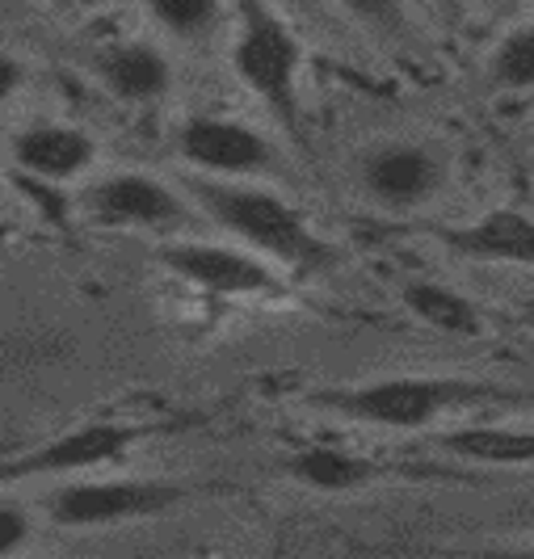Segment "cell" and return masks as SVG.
<instances>
[{
  "instance_id": "52a82bcc",
  "label": "cell",
  "mask_w": 534,
  "mask_h": 559,
  "mask_svg": "<svg viewBox=\"0 0 534 559\" xmlns=\"http://www.w3.org/2000/svg\"><path fill=\"white\" fill-rule=\"evenodd\" d=\"M156 257L169 274L219 299H253V295H274L282 286L270 261L253 249H232L211 240H169Z\"/></svg>"
},
{
  "instance_id": "4fadbf2b",
  "label": "cell",
  "mask_w": 534,
  "mask_h": 559,
  "mask_svg": "<svg viewBox=\"0 0 534 559\" xmlns=\"http://www.w3.org/2000/svg\"><path fill=\"white\" fill-rule=\"evenodd\" d=\"M286 476L295 484H304L311 492H363L375 479L383 476V463L354 454L345 447H304L295 454H286Z\"/></svg>"
},
{
  "instance_id": "44dd1931",
  "label": "cell",
  "mask_w": 534,
  "mask_h": 559,
  "mask_svg": "<svg viewBox=\"0 0 534 559\" xmlns=\"http://www.w3.org/2000/svg\"><path fill=\"white\" fill-rule=\"evenodd\" d=\"M522 316H526V324H531V329H534V295H531V299H526V304H522Z\"/></svg>"
},
{
  "instance_id": "6da1fadb",
  "label": "cell",
  "mask_w": 534,
  "mask_h": 559,
  "mask_svg": "<svg viewBox=\"0 0 534 559\" xmlns=\"http://www.w3.org/2000/svg\"><path fill=\"white\" fill-rule=\"evenodd\" d=\"M190 198L211 224L224 227L232 240H240L245 249H253L265 261H278L299 274L333 270V261H337V249L308 224V215L265 186L194 177Z\"/></svg>"
},
{
  "instance_id": "8992f818",
  "label": "cell",
  "mask_w": 534,
  "mask_h": 559,
  "mask_svg": "<svg viewBox=\"0 0 534 559\" xmlns=\"http://www.w3.org/2000/svg\"><path fill=\"white\" fill-rule=\"evenodd\" d=\"M177 156L190 168L224 181H253L278 168V152L257 127L224 114H194L177 131Z\"/></svg>"
},
{
  "instance_id": "2e32d148",
  "label": "cell",
  "mask_w": 534,
  "mask_h": 559,
  "mask_svg": "<svg viewBox=\"0 0 534 559\" xmlns=\"http://www.w3.org/2000/svg\"><path fill=\"white\" fill-rule=\"evenodd\" d=\"M488 81L506 93H531L534 88V22L509 29L488 56Z\"/></svg>"
},
{
  "instance_id": "ba28073f",
  "label": "cell",
  "mask_w": 534,
  "mask_h": 559,
  "mask_svg": "<svg viewBox=\"0 0 534 559\" xmlns=\"http://www.w3.org/2000/svg\"><path fill=\"white\" fill-rule=\"evenodd\" d=\"M143 438L140 425L127 420H88L68 433H59L38 450H29L22 459H13L9 467H0V479H34V476H81L122 463L135 442Z\"/></svg>"
},
{
  "instance_id": "7402d4cb",
  "label": "cell",
  "mask_w": 534,
  "mask_h": 559,
  "mask_svg": "<svg viewBox=\"0 0 534 559\" xmlns=\"http://www.w3.org/2000/svg\"><path fill=\"white\" fill-rule=\"evenodd\" d=\"M43 4H72V0H43Z\"/></svg>"
},
{
  "instance_id": "9c48e42d",
  "label": "cell",
  "mask_w": 534,
  "mask_h": 559,
  "mask_svg": "<svg viewBox=\"0 0 534 559\" xmlns=\"http://www.w3.org/2000/svg\"><path fill=\"white\" fill-rule=\"evenodd\" d=\"M85 211L106 227H147L169 231L186 219L181 194L152 173H110L97 186H88Z\"/></svg>"
},
{
  "instance_id": "7a4b0ae2",
  "label": "cell",
  "mask_w": 534,
  "mask_h": 559,
  "mask_svg": "<svg viewBox=\"0 0 534 559\" xmlns=\"http://www.w3.org/2000/svg\"><path fill=\"white\" fill-rule=\"evenodd\" d=\"M506 388L459 379V374H392V379H370L354 388H333L316 392L311 400L329 413L358 425H379V429H425L447 413L506 400Z\"/></svg>"
},
{
  "instance_id": "e0dca14e",
  "label": "cell",
  "mask_w": 534,
  "mask_h": 559,
  "mask_svg": "<svg viewBox=\"0 0 534 559\" xmlns=\"http://www.w3.org/2000/svg\"><path fill=\"white\" fill-rule=\"evenodd\" d=\"M152 22L169 29L173 38H202L219 26L224 4L219 0H143Z\"/></svg>"
},
{
  "instance_id": "ffe728a7",
  "label": "cell",
  "mask_w": 534,
  "mask_h": 559,
  "mask_svg": "<svg viewBox=\"0 0 534 559\" xmlns=\"http://www.w3.org/2000/svg\"><path fill=\"white\" fill-rule=\"evenodd\" d=\"M22 84H26V63L17 56H9V51H0V106H4Z\"/></svg>"
},
{
  "instance_id": "ac0fdd59",
  "label": "cell",
  "mask_w": 534,
  "mask_h": 559,
  "mask_svg": "<svg viewBox=\"0 0 534 559\" xmlns=\"http://www.w3.org/2000/svg\"><path fill=\"white\" fill-rule=\"evenodd\" d=\"M337 4L370 29H395L404 22V0H337Z\"/></svg>"
},
{
  "instance_id": "277c9868",
  "label": "cell",
  "mask_w": 534,
  "mask_h": 559,
  "mask_svg": "<svg viewBox=\"0 0 534 559\" xmlns=\"http://www.w3.org/2000/svg\"><path fill=\"white\" fill-rule=\"evenodd\" d=\"M194 497L190 484L177 479H140V476H110V479H68L51 497V518L68 531L85 526H118L135 518H156Z\"/></svg>"
},
{
  "instance_id": "7c38bea8",
  "label": "cell",
  "mask_w": 534,
  "mask_h": 559,
  "mask_svg": "<svg viewBox=\"0 0 534 559\" xmlns=\"http://www.w3.org/2000/svg\"><path fill=\"white\" fill-rule=\"evenodd\" d=\"M97 76L110 88L118 102L127 106H152L173 88V63L156 43H114L97 51Z\"/></svg>"
},
{
  "instance_id": "30bf717a",
  "label": "cell",
  "mask_w": 534,
  "mask_h": 559,
  "mask_svg": "<svg viewBox=\"0 0 534 559\" xmlns=\"http://www.w3.org/2000/svg\"><path fill=\"white\" fill-rule=\"evenodd\" d=\"M97 160V140L72 122H38L13 140V165L38 181H76Z\"/></svg>"
},
{
  "instance_id": "5b68a950",
  "label": "cell",
  "mask_w": 534,
  "mask_h": 559,
  "mask_svg": "<svg viewBox=\"0 0 534 559\" xmlns=\"http://www.w3.org/2000/svg\"><path fill=\"white\" fill-rule=\"evenodd\" d=\"M447 186V156L422 140H383L358 156V190L383 211H422Z\"/></svg>"
},
{
  "instance_id": "3957f363",
  "label": "cell",
  "mask_w": 534,
  "mask_h": 559,
  "mask_svg": "<svg viewBox=\"0 0 534 559\" xmlns=\"http://www.w3.org/2000/svg\"><path fill=\"white\" fill-rule=\"evenodd\" d=\"M232 72L253 93L265 110L290 131L299 127V72H304V43L278 13L249 4L245 26L232 43Z\"/></svg>"
},
{
  "instance_id": "5bb4252c",
  "label": "cell",
  "mask_w": 534,
  "mask_h": 559,
  "mask_svg": "<svg viewBox=\"0 0 534 559\" xmlns=\"http://www.w3.org/2000/svg\"><path fill=\"white\" fill-rule=\"evenodd\" d=\"M400 299H404V308L413 311L422 324H429L434 333L463 336V341H472V336L484 333V316H479V308L467 299V295H459L454 286H447V282L413 278L404 290H400Z\"/></svg>"
},
{
  "instance_id": "d6986e66",
  "label": "cell",
  "mask_w": 534,
  "mask_h": 559,
  "mask_svg": "<svg viewBox=\"0 0 534 559\" xmlns=\"http://www.w3.org/2000/svg\"><path fill=\"white\" fill-rule=\"evenodd\" d=\"M29 531L34 522L22 504H0V556H13L17 547H26Z\"/></svg>"
},
{
  "instance_id": "8fae6325",
  "label": "cell",
  "mask_w": 534,
  "mask_h": 559,
  "mask_svg": "<svg viewBox=\"0 0 534 559\" xmlns=\"http://www.w3.org/2000/svg\"><path fill=\"white\" fill-rule=\"evenodd\" d=\"M442 245L472 261H493V265H534V215L518 206L488 211L472 224L442 231Z\"/></svg>"
},
{
  "instance_id": "9a60e30c",
  "label": "cell",
  "mask_w": 534,
  "mask_h": 559,
  "mask_svg": "<svg viewBox=\"0 0 534 559\" xmlns=\"http://www.w3.org/2000/svg\"><path fill=\"white\" fill-rule=\"evenodd\" d=\"M442 447L479 467H534V429H509V425H472L442 438Z\"/></svg>"
}]
</instances>
